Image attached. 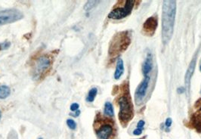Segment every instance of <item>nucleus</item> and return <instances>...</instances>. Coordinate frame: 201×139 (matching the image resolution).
<instances>
[{
    "mask_svg": "<svg viewBox=\"0 0 201 139\" xmlns=\"http://www.w3.org/2000/svg\"><path fill=\"white\" fill-rule=\"evenodd\" d=\"M113 121L107 118H96L95 129L99 139H113L116 136V129Z\"/></svg>",
    "mask_w": 201,
    "mask_h": 139,
    "instance_id": "4",
    "label": "nucleus"
},
{
    "mask_svg": "<svg viewBox=\"0 0 201 139\" xmlns=\"http://www.w3.org/2000/svg\"><path fill=\"white\" fill-rule=\"evenodd\" d=\"M142 131H143V129L137 128L136 129H135V130L133 131V135H140L142 133Z\"/></svg>",
    "mask_w": 201,
    "mask_h": 139,
    "instance_id": "20",
    "label": "nucleus"
},
{
    "mask_svg": "<svg viewBox=\"0 0 201 139\" xmlns=\"http://www.w3.org/2000/svg\"><path fill=\"white\" fill-rule=\"evenodd\" d=\"M105 114L107 116H110L112 117L114 115V111H113V105L109 101H107L105 104V110H104Z\"/></svg>",
    "mask_w": 201,
    "mask_h": 139,
    "instance_id": "14",
    "label": "nucleus"
},
{
    "mask_svg": "<svg viewBox=\"0 0 201 139\" xmlns=\"http://www.w3.org/2000/svg\"><path fill=\"white\" fill-rule=\"evenodd\" d=\"M79 107H80V105L78 104L73 103V104H71V106H70V110L72 111H77L79 109Z\"/></svg>",
    "mask_w": 201,
    "mask_h": 139,
    "instance_id": "19",
    "label": "nucleus"
},
{
    "mask_svg": "<svg viewBox=\"0 0 201 139\" xmlns=\"http://www.w3.org/2000/svg\"><path fill=\"white\" fill-rule=\"evenodd\" d=\"M145 125V122L141 119V120L138 121V124H137V128H139V129H143Z\"/></svg>",
    "mask_w": 201,
    "mask_h": 139,
    "instance_id": "21",
    "label": "nucleus"
},
{
    "mask_svg": "<svg viewBox=\"0 0 201 139\" xmlns=\"http://www.w3.org/2000/svg\"><path fill=\"white\" fill-rule=\"evenodd\" d=\"M172 123V120L171 118H167L166 120V123H165V126H166V127L167 128V132L170 131L169 128L171 127Z\"/></svg>",
    "mask_w": 201,
    "mask_h": 139,
    "instance_id": "18",
    "label": "nucleus"
},
{
    "mask_svg": "<svg viewBox=\"0 0 201 139\" xmlns=\"http://www.w3.org/2000/svg\"><path fill=\"white\" fill-rule=\"evenodd\" d=\"M11 89L7 86H0V98L5 99L10 95Z\"/></svg>",
    "mask_w": 201,
    "mask_h": 139,
    "instance_id": "13",
    "label": "nucleus"
},
{
    "mask_svg": "<svg viewBox=\"0 0 201 139\" xmlns=\"http://www.w3.org/2000/svg\"><path fill=\"white\" fill-rule=\"evenodd\" d=\"M131 43V37L128 31L120 32L116 33L112 39L109 48V54L111 57H115L127 49Z\"/></svg>",
    "mask_w": 201,
    "mask_h": 139,
    "instance_id": "3",
    "label": "nucleus"
},
{
    "mask_svg": "<svg viewBox=\"0 0 201 139\" xmlns=\"http://www.w3.org/2000/svg\"><path fill=\"white\" fill-rule=\"evenodd\" d=\"M67 125L72 130H75L77 129V123L72 119H69L67 120Z\"/></svg>",
    "mask_w": 201,
    "mask_h": 139,
    "instance_id": "17",
    "label": "nucleus"
},
{
    "mask_svg": "<svg viewBox=\"0 0 201 139\" xmlns=\"http://www.w3.org/2000/svg\"><path fill=\"white\" fill-rule=\"evenodd\" d=\"M150 76H145L144 80L137 87L135 92V102L136 105L139 106L143 103L145 97H146L147 91L150 84Z\"/></svg>",
    "mask_w": 201,
    "mask_h": 139,
    "instance_id": "7",
    "label": "nucleus"
},
{
    "mask_svg": "<svg viewBox=\"0 0 201 139\" xmlns=\"http://www.w3.org/2000/svg\"><path fill=\"white\" fill-rule=\"evenodd\" d=\"M196 61H197V55L194 58H193V60L191 61V63H190L189 67L188 68V70L186 72V74H185V86H186V89H189L190 87V83H191V77L193 76L194 72L195 67H196Z\"/></svg>",
    "mask_w": 201,
    "mask_h": 139,
    "instance_id": "10",
    "label": "nucleus"
},
{
    "mask_svg": "<svg viewBox=\"0 0 201 139\" xmlns=\"http://www.w3.org/2000/svg\"><path fill=\"white\" fill-rule=\"evenodd\" d=\"M200 71H201V65H200Z\"/></svg>",
    "mask_w": 201,
    "mask_h": 139,
    "instance_id": "28",
    "label": "nucleus"
},
{
    "mask_svg": "<svg viewBox=\"0 0 201 139\" xmlns=\"http://www.w3.org/2000/svg\"><path fill=\"white\" fill-rule=\"evenodd\" d=\"M51 64L49 58L45 56H42L36 62L35 68H34V76L37 77L40 75L42 74L43 72H45Z\"/></svg>",
    "mask_w": 201,
    "mask_h": 139,
    "instance_id": "8",
    "label": "nucleus"
},
{
    "mask_svg": "<svg viewBox=\"0 0 201 139\" xmlns=\"http://www.w3.org/2000/svg\"><path fill=\"white\" fill-rule=\"evenodd\" d=\"M39 139H43V138H39Z\"/></svg>",
    "mask_w": 201,
    "mask_h": 139,
    "instance_id": "26",
    "label": "nucleus"
},
{
    "mask_svg": "<svg viewBox=\"0 0 201 139\" xmlns=\"http://www.w3.org/2000/svg\"><path fill=\"white\" fill-rule=\"evenodd\" d=\"M99 1H88L86 2L85 5H84V9H85L86 12L90 11L91 9L94 8V7L98 5V3H99Z\"/></svg>",
    "mask_w": 201,
    "mask_h": 139,
    "instance_id": "16",
    "label": "nucleus"
},
{
    "mask_svg": "<svg viewBox=\"0 0 201 139\" xmlns=\"http://www.w3.org/2000/svg\"><path fill=\"white\" fill-rule=\"evenodd\" d=\"M0 115H1V110H0Z\"/></svg>",
    "mask_w": 201,
    "mask_h": 139,
    "instance_id": "27",
    "label": "nucleus"
},
{
    "mask_svg": "<svg viewBox=\"0 0 201 139\" xmlns=\"http://www.w3.org/2000/svg\"><path fill=\"white\" fill-rule=\"evenodd\" d=\"M185 89L183 88V87H180V88H178V89H177V92L178 93V94H182L183 92H185Z\"/></svg>",
    "mask_w": 201,
    "mask_h": 139,
    "instance_id": "24",
    "label": "nucleus"
},
{
    "mask_svg": "<svg viewBox=\"0 0 201 139\" xmlns=\"http://www.w3.org/2000/svg\"><path fill=\"white\" fill-rule=\"evenodd\" d=\"M80 110H77L76 112L74 113H70V116H74V117H77L78 116H80Z\"/></svg>",
    "mask_w": 201,
    "mask_h": 139,
    "instance_id": "23",
    "label": "nucleus"
},
{
    "mask_svg": "<svg viewBox=\"0 0 201 139\" xmlns=\"http://www.w3.org/2000/svg\"><path fill=\"white\" fill-rule=\"evenodd\" d=\"M98 93V89L97 88H92L89 91L88 94V96L86 98V101L88 102H93L95 98L96 97V94Z\"/></svg>",
    "mask_w": 201,
    "mask_h": 139,
    "instance_id": "15",
    "label": "nucleus"
},
{
    "mask_svg": "<svg viewBox=\"0 0 201 139\" xmlns=\"http://www.w3.org/2000/svg\"><path fill=\"white\" fill-rule=\"evenodd\" d=\"M200 111H201V106H200Z\"/></svg>",
    "mask_w": 201,
    "mask_h": 139,
    "instance_id": "25",
    "label": "nucleus"
},
{
    "mask_svg": "<svg viewBox=\"0 0 201 139\" xmlns=\"http://www.w3.org/2000/svg\"><path fill=\"white\" fill-rule=\"evenodd\" d=\"M23 15L18 9H8L0 12V26L21 20Z\"/></svg>",
    "mask_w": 201,
    "mask_h": 139,
    "instance_id": "6",
    "label": "nucleus"
},
{
    "mask_svg": "<svg viewBox=\"0 0 201 139\" xmlns=\"http://www.w3.org/2000/svg\"><path fill=\"white\" fill-rule=\"evenodd\" d=\"M124 72V64H123V61L121 58H119L116 62V67L114 73V79L115 80H120L122 75Z\"/></svg>",
    "mask_w": 201,
    "mask_h": 139,
    "instance_id": "12",
    "label": "nucleus"
},
{
    "mask_svg": "<svg viewBox=\"0 0 201 139\" xmlns=\"http://www.w3.org/2000/svg\"><path fill=\"white\" fill-rule=\"evenodd\" d=\"M176 15V2L174 0L163 1L162 11V41L164 45L171 40L174 31Z\"/></svg>",
    "mask_w": 201,
    "mask_h": 139,
    "instance_id": "1",
    "label": "nucleus"
},
{
    "mask_svg": "<svg viewBox=\"0 0 201 139\" xmlns=\"http://www.w3.org/2000/svg\"><path fill=\"white\" fill-rule=\"evenodd\" d=\"M117 104L120 107L119 120L122 126L124 128L128 126L134 117L135 111L129 92V85L128 82H125L120 87V96L117 100Z\"/></svg>",
    "mask_w": 201,
    "mask_h": 139,
    "instance_id": "2",
    "label": "nucleus"
},
{
    "mask_svg": "<svg viewBox=\"0 0 201 139\" xmlns=\"http://www.w3.org/2000/svg\"><path fill=\"white\" fill-rule=\"evenodd\" d=\"M158 26V20L156 16L148 18L143 24V32L145 35L153 36Z\"/></svg>",
    "mask_w": 201,
    "mask_h": 139,
    "instance_id": "9",
    "label": "nucleus"
},
{
    "mask_svg": "<svg viewBox=\"0 0 201 139\" xmlns=\"http://www.w3.org/2000/svg\"><path fill=\"white\" fill-rule=\"evenodd\" d=\"M135 3H136V1H134V0L125 1L123 7L113 8L108 15V18L113 19V20H120V19L124 18L131 14Z\"/></svg>",
    "mask_w": 201,
    "mask_h": 139,
    "instance_id": "5",
    "label": "nucleus"
},
{
    "mask_svg": "<svg viewBox=\"0 0 201 139\" xmlns=\"http://www.w3.org/2000/svg\"><path fill=\"white\" fill-rule=\"evenodd\" d=\"M153 69V58L151 53L148 52L145 61L142 64V73L145 76H149L150 73Z\"/></svg>",
    "mask_w": 201,
    "mask_h": 139,
    "instance_id": "11",
    "label": "nucleus"
},
{
    "mask_svg": "<svg viewBox=\"0 0 201 139\" xmlns=\"http://www.w3.org/2000/svg\"><path fill=\"white\" fill-rule=\"evenodd\" d=\"M10 45V42H4L0 44V48L2 49H5V48H8Z\"/></svg>",
    "mask_w": 201,
    "mask_h": 139,
    "instance_id": "22",
    "label": "nucleus"
}]
</instances>
